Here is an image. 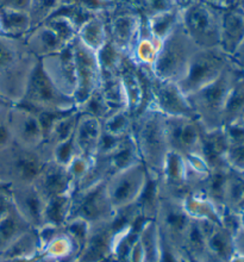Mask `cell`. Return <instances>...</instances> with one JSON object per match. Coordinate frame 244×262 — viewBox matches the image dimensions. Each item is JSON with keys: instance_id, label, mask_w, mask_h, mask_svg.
Returning <instances> with one entry per match:
<instances>
[{"instance_id": "cell-1", "label": "cell", "mask_w": 244, "mask_h": 262, "mask_svg": "<svg viewBox=\"0 0 244 262\" xmlns=\"http://www.w3.org/2000/svg\"><path fill=\"white\" fill-rule=\"evenodd\" d=\"M131 134L136 142L141 161L145 168L160 176L169 151L166 135V116L148 104L135 116Z\"/></svg>"}, {"instance_id": "cell-2", "label": "cell", "mask_w": 244, "mask_h": 262, "mask_svg": "<svg viewBox=\"0 0 244 262\" xmlns=\"http://www.w3.org/2000/svg\"><path fill=\"white\" fill-rule=\"evenodd\" d=\"M241 72V69L231 62L216 80L186 97L196 121L205 130H214L223 126L225 105Z\"/></svg>"}, {"instance_id": "cell-3", "label": "cell", "mask_w": 244, "mask_h": 262, "mask_svg": "<svg viewBox=\"0 0 244 262\" xmlns=\"http://www.w3.org/2000/svg\"><path fill=\"white\" fill-rule=\"evenodd\" d=\"M196 49L198 47L180 23L160 45L150 69L151 74L163 81L179 82L184 78Z\"/></svg>"}, {"instance_id": "cell-4", "label": "cell", "mask_w": 244, "mask_h": 262, "mask_svg": "<svg viewBox=\"0 0 244 262\" xmlns=\"http://www.w3.org/2000/svg\"><path fill=\"white\" fill-rule=\"evenodd\" d=\"M19 106L34 112L39 111H71L75 110V99L60 92L43 71L41 62H37L29 78L27 90Z\"/></svg>"}, {"instance_id": "cell-5", "label": "cell", "mask_w": 244, "mask_h": 262, "mask_svg": "<svg viewBox=\"0 0 244 262\" xmlns=\"http://www.w3.org/2000/svg\"><path fill=\"white\" fill-rule=\"evenodd\" d=\"M231 63L220 48H198L191 59L184 78L178 83L186 97L216 80Z\"/></svg>"}, {"instance_id": "cell-6", "label": "cell", "mask_w": 244, "mask_h": 262, "mask_svg": "<svg viewBox=\"0 0 244 262\" xmlns=\"http://www.w3.org/2000/svg\"><path fill=\"white\" fill-rule=\"evenodd\" d=\"M220 14L200 0L181 11V24L198 48H219Z\"/></svg>"}, {"instance_id": "cell-7", "label": "cell", "mask_w": 244, "mask_h": 262, "mask_svg": "<svg viewBox=\"0 0 244 262\" xmlns=\"http://www.w3.org/2000/svg\"><path fill=\"white\" fill-rule=\"evenodd\" d=\"M108 41L127 55L140 34L143 17L126 0L116 4L115 9L106 16Z\"/></svg>"}, {"instance_id": "cell-8", "label": "cell", "mask_w": 244, "mask_h": 262, "mask_svg": "<svg viewBox=\"0 0 244 262\" xmlns=\"http://www.w3.org/2000/svg\"><path fill=\"white\" fill-rule=\"evenodd\" d=\"M71 46L76 73L74 99L78 107L91 94L100 89L101 71L96 52L87 48L78 37L71 43Z\"/></svg>"}, {"instance_id": "cell-9", "label": "cell", "mask_w": 244, "mask_h": 262, "mask_svg": "<svg viewBox=\"0 0 244 262\" xmlns=\"http://www.w3.org/2000/svg\"><path fill=\"white\" fill-rule=\"evenodd\" d=\"M148 93L149 104L166 117L195 118L187 98L181 92L176 82L156 79L151 72L148 71Z\"/></svg>"}, {"instance_id": "cell-10", "label": "cell", "mask_w": 244, "mask_h": 262, "mask_svg": "<svg viewBox=\"0 0 244 262\" xmlns=\"http://www.w3.org/2000/svg\"><path fill=\"white\" fill-rule=\"evenodd\" d=\"M147 178V168L143 163H137L130 168L115 173L106 179L107 192L112 207L122 209L136 203Z\"/></svg>"}, {"instance_id": "cell-11", "label": "cell", "mask_w": 244, "mask_h": 262, "mask_svg": "<svg viewBox=\"0 0 244 262\" xmlns=\"http://www.w3.org/2000/svg\"><path fill=\"white\" fill-rule=\"evenodd\" d=\"M203 133L204 128L195 118L166 117V135L169 150L179 152L184 158L200 154Z\"/></svg>"}, {"instance_id": "cell-12", "label": "cell", "mask_w": 244, "mask_h": 262, "mask_svg": "<svg viewBox=\"0 0 244 262\" xmlns=\"http://www.w3.org/2000/svg\"><path fill=\"white\" fill-rule=\"evenodd\" d=\"M78 205L74 206L75 220L88 222L104 221L112 214L110 196L107 192L106 179L99 180L88 186L80 188V196Z\"/></svg>"}, {"instance_id": "cell-13", "label": "cell", "mask_w": 244, "mask_h": 262, "mask_svg": "<svg viewBox=\"0 0 244 262\" xmlns=\"http://www.w3.org/2000/svg\"><path fill=\"white\" fill-rule=\"evenodd\" d=\"M43 71L57 90L65 96L74 98L76 91V73L72 46L68 45L59 53L39 60Z\"/></svg>"}, {"instance_id": "cell-14", "label": "cell", "mask_w": 244, "mask_h": 262, "mask_svg": "<svg viewBox=\"0 0 244 262\" xmlns=\"http://www.w3.org/2000/svg\"><path fill=\"white\" fill-rule=\"evenodd\" d=\"M9 118L14 144L28 149H38L45 145V135L36 112L12 105Z\"/></svg>"}, {"instance_id": "cell-15", "label": "cell", "mask_w": 244, "mask_h": 262, "mask_svg": "<svg viewBox=\"0 0 244 262\" xmlns=\"http://www.w3.org/2000/svg\"><path fill=\"white\" fill-rule=\"evenodd\" d=\"M10 198L14 209L30 227H45L46 199L35 185L13 187Z\"/></svg>"}, {"instance_id": "cell-16", "label": "cell", "mask_w": 244, "mask_h": 262, "mask_svg": "<svg viewBox=\"0 0 244 262\" xmlns=\"http://www.w3.org/2000/svg\"><path fill=\"white\" fill-rule=\"evenodd\" d=\"M243 41L244 11L236 6L221 10L219 48L229 57H231Z\"/></svg>"}, {"instance_id": "cell-17", "label": "cell", "mask_w": 244, "mask_h": 262, "mask_svg": "<svg viewBox=\"0 0 244 262\" xmlns=\"http://www.w3.org/2000/svg\"><path fill=\"white\" fill-rule=\"evenodd\" d=\"M101 131H103L101 121L80 112L74 131V143L79 155L85 156L93 161L97 154Z\"/></svg>"}, {"instance_id": "cell-18", "label": "cell", "mask_w": 244, "mask_h": 262, "mask_svg": "<svg viewBox=\"0 0 244 262\" xmlns=\"http://www.w3.org/2000/svg\"><path fill=\"white\" fill-rule=\"evenodd\" d=\"M29 52L37 57L38 60L59 53L68 45L55 34V31L48 24H42L29 31L24 37Z\"/></svg>"}, {"instance_id": "cell-19", "label": "cell", "mask_w": 244, "mask_h": 262, "mask_svg": "<svg viewBox=\"0 0 244 262\" xmlns=\"http://www.w3.org/2000/svg\"><path fill=\"white\" fill-rule=\"evenodd\" d=\"M159 47V43L148 32L143 19L140 34H138L132 48H131L126 56L137 67L151 69V66L154 64V61L156 59Z\"/></svg>"}, {"instance_id": "cell-20", "label": "cell", "mask_w": 244, "mask_h": 262, "mask_svg": "<svg viewBox=\"0 0 244 262\" xmlns=\"http://www.w3.org/2000/svg\"><path fill=\"white\" fill-rule=\"evenodd\" d=\"M87 48L98 53L108 41L106 14H96L85 21L76 36Z\"/></svg>"}, {"instance_id": "cell-21", "label": "cell", "mask_w": 244, "mask_h": 262, "mask_svg": "<svg viewBox=\"0 0 244 262\" xmlns=\"http://www.w3.org/2000/svg\"><path fill=\"white\" fill-rule=\"evenodd\" d=\"M31 30V21L27 11L0 7V34L24 38Z\"/></svg>"}, {"instance_id": "cell-22", "label": "cell", "mask_w": 244, "mask_h": 262, "mask_svg": "<svg viewBox=\"0 0 244 262\" xmlns=\"http://www.w3.org/2000/svg\"><path fill=\"white\" fill-rule=\"evenodd\" d=\"M181 23V11L172 9L144 19L145 28L159 45Z\"/></svg>"}, {"instance_id": "cell-23", "label": "cell", "mask_w": 244, "mask_h": 262, "mask_svg": "<svg viewBox=\"0 0 244 262\" xmlns=\"http://www.w3.org/2000/svg\"><path fill=\"white\" fill-rule=\"evenodd\" d=\"M30 225L17 212L14 206H11L5 216L0 220V252L6 249L11 243L29 231Z\"/></svg>"}, {"instance_id": "cell-24", "label": "cell", "mask_w": 244, "mask_h": 262, "mask_svg": "<svg viewBox=\"0 0 244 262\" xmlns=\"http://www.w3.org/2000/svg\"><path fill=\"white\" fill-rule=\"evenodd\" d=\"M162 229L168 236H185L191 224V216L185 207L169 205L161 207Z\"/></svg>"}, {"instance_id": "cell-25", "label": "cell", "mask_w": 244, "mask_h": 262, "mask_svg": "<svg viewBox=\"0 0 244 262\" xmlns=\"http://www.w3.org/2000/svg\"><path fill=\"white\" fill-rule=\"evenodd\" d=\"M97 57L100 66L101 78H103V76L118 74L126 55H124L110 41H107L103 48L97 53Z\"/></svg>"}, {"instance_id": "cell-26", "label": "cell", "mask_w": 244, "mask_h": 262, "mask_svg": "<svg viewBox=\"0 0 244 262\" xmlns=\"http://www.w3.org/2000/svg\"><path fill=\"white\" fill-rule=\"evenodd\" d=\"M135 117L131 115V112L127 108H119L111 112L106 118L101 122L103 129L106 133L115 135V136H126L131 134L134 125Z\"/></svg>"}, {"instance_id": "cell-27", "label": "cell", "mask_w": 244, "mask_h": 262, "mask_svg": "<svg viewBox=\"0 0 244 262\" xmlns=\"http://www.w3.org/2000/svg\"><path fill=\"white\" fill-rule=\"evenodd\" d=\"M69 194L46 199L45 227H60L69 213Z\"/></svg>"}, {"instance_id": "cell-28", "label": "cell", "mask_w": 244, "mask_h": 262, "mask_svg": "<svg viewBox=\"0 0 244 262\" xmlns=\"http://www.w3.org/2000/svg\"><path fill=\"white\" fill-rule=\"evenodd\" d=\"M61 6V0H31L28 10L31 29L45 24Z\"/></svg>"}, {"instance_id": "cell-29", "label": "cell", "mask_w": 244, "mask_h": 262, "mask_svg": "<svg viewBox=\"0 0 244 262\" xmlns=\"http://www.w3.org/2000/svg\"><path fill=\"white\" fill-rule=\"evenodd\" d=\"M126 2L132 5L134 9L143 17V19H148L172 9H176L173 0H126Z\"/></svg>"}, {"instance_id": "cell-30", "label": "cell", "mask_w": 244, "mask_h": 262, "mask_svg": "<svg viewBox=\"0 0 244 262\" xmlns=\"http://www.w3.org/2000/svg\"><path fill=\"white\" fill-rule=\"evenodd\" d=\"M46 24H48L55 31V34L65 45H71L78 36V29L75 28V25L67 17L61 14H54L46 21Z\"/></svg>"}, {"instance_id": "cell-31", "label": "cell", "mask_w": 244, "mask_h": 262, "mask_svg": "<svg viewBox=\"0 0 244 262\" xmlns=\"http://www.w3.org/2000/svg\"><path fill=\"white\" fill-rule=\"evenodd\" d=\"M10 108L11 106L0 111V154L14 143L10 126Z\"/></svg>"}, {"instance_id": "cell-32", "label": "cell", "mask_w": 244, "mask_h": 262, "mask_svg": "<svg viewBox=\"0 0 244 262\" xmlns=\"http://www.w3.org/2000/svg\"><path fill=\"white\" fill-rule=\"evenodd\" d=\"M31 0H5L3 6L0 7H9V9L13 10H19V11H27L30 6Z\"/></svg>"}, {"instance_id": "cell-33", "label": "cell", "mask_w": 244, "mask_h": 262, "mask_svg": "<svg viewBox=\"0 0 244 262\" xmlns=\"http://www.w3.org/2000/svg\"><path fill=\"white\" fill-rule=\"evenodd\" d=\"M231 62L234 63L238 69H241L244 72V41L241 46L238 47V49L234 53V55L231 57Z\"/></svg>"}, {"instance_id": "cell-34", "label": "cell", "mask_w": 244, "mask_h": 262, "mask_svg": "<svg viewBox=\"0 0 244 262\" xmlns=\"http://www.w3.org/2000/svg\"><path fill=\"white\" fill-rule=\"evenodd\" d=\"M200 2L207 4V5L214 7L218 10H225L234 6V0H200Z\"/></svg>"}, {"instance_id": "cell-35", "label": "cell", "mask_w": 244, "mask_h": 262, "mask_svg": "<svg viewBox=\"0 0 244 262\" xmlns=\"http://www.w3.org/2000/svg\"><path fill=\"white\" fill-rule=\"evenodd\" d=\"M195 2H198V0H173L174 3V6L176 7L178 10L180 11H184L189 7L191 5H193Z\"/></svg>"}, {"instance_id": "cell-36", "label": "cell", "mask_w": 244, "mask_h": 262, "mask_svg": "<svg viewBox=\"0 0 244 262\" xmlns=\"http://www.w3.org/2000/svg\"><path fill=\"white\" fill-rule=\"evenodd\" d=\"M12 106V104L10 103V101H7L6 99H4L3 97H0V111L2 110H5V108Z\"/></svg>"}]
</instances>
